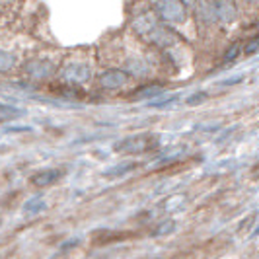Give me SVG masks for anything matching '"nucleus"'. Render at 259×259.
<instances>
[{
	"label": "nucleus",
	"mask_w": 259,
	"mask_h": 259,
	"mask_svg": "<svg viewBox=\"0 0 259 259\" xmlns=\"http://www.w3.org/2000/svg\"><path fill=\"white\" fill-rule=\"evenodd\" d=\"M135 29L143 35L146 41L156 43V45H168L169 41L174 39V33L168 31V27H162L152 14H143L137 18L135 22Z\"/></svg>",
	"instance_id": "f257e3e1"
},
{
	"label": "nucleus",
	"mask_w": 259,
	"mask_h": 259,
	"mask_svg": "<svg viewBox=\"0 0 259 259\" xmlns=\"http://www.w3.org/2000/svg\"><path fill=\"white\" fill-rule=\"evenodd\" d=\"M154 148H158V137L150 135V133L127 137L121 143L115 144V152H125V154H144V152H150Z\"/></svg>",
	"instance_id": "f03ea898"
},
{
	"label": "nucleus",
	"mask_w": 259,
	"mask_h": 259,
	"mask_svg": "<svg viewBox=\"0 0 259 259\" xmlns=\"http://www.w3.org/2000/svg\"><path fill=\"white\" fill-rule=\"evenodd\" d=\"M156 12L168 24H182L185 20V8L180 0H158Z\"/></svg>",
	"instance_id": "7ed1b4c3"
},
{
	"label": "nucleus",
	"mask_w": 259,
	"mask_h": 259,
	"mask_svg": "<svg viewBox=\"0 0 259 259\" xmlns=\"http://www.w3.org/2000/svg\"><path fill=\"white\" fill-rule=\"evenodd\" d=\"M63 80L68 84H84L90 80V68L82 63H72L63 70Z\"/></svg>",
	"instance_id": "20e7f679"
},
{
	"label": "nucleus",
	"mask_w": 259,
	"mask_h": 259,
	"mask_svg": "<svg viewBox=\"0 0 259 259\" xmlns=\"http://www.w3.org/2000/svg\"><path fill=\"white\" fill-rule=\"evenodd\" d=\"M129 80V74L123 70H107L100 76V86L105 90H117Z\"/></svg>",
	"instance_id": "39448f33"
},
{
	"label": "nucleus",
	"mask_w": 259,
	"mask_h": 259,
	"mask_svg": "<svg viewBox=\"0 0 259 259\" xmlns=\"http://www.w3.org/2000/svg\"><path fill=\"white\" fill-rule=\"evenodd\" d=\"M61 176H63L61 169H43V171H39L31 178V182L37 187H47V185H53L55 182H59Z\"/></svg>",
	"instance_id": "423d86ee"
},
{
	"label": "nucleus",
	"mask_w": 259,
	"mask_h": 259,
	"mask_svg": "<svg viewBox=\"0 0 259 259\" xmlns=\"http://www.w3.org/2000/svg\"><path fill=\"white\" fill-rule=\"evenodd\" d=\"M26 72L33 78H47L53 72V66L47 61H29L26 63Z\"/></svg>",
	"instance_id": "0eeeda50"
},
{
	"label": "nucleus",
	"mask_w": 259,
	"mask_h": 259,
	"mask_svg": "<svg viewBox=\"0 0 259 259\" xmlns=\"http://www.w3.org/2000/svg\"><path fill=\"white\" fill-rule=\"evenodd\" d=\"M131 234L129 232H115V230H102V232H96L94 236V242L98 246H104V244H113L119 240H127Z\"/></svg>",
	"instance_id": "6e6552de"
},
{
	"label": "nucleus",
	"mask_w": 259,
	"mask_h": 259,
	"mask_svg": "<svg viewBox=\"0 0 259 259\" xmlns=\"http://www.w3.org/2000/svg\"><path fill=\"white\" fill-rule=\"evenodd\" d=\"M135 168H137L135 162H125V164H117V166H113V168L105 169L104 176L105 178H121V176H125V174L133 171Z\"/></svg>",
	"instance_id": "1a4fd4ad"
},
{
	"label": "nucleus",
	"mask_w": 259,
	"mask_h": 259,
	"mask_svg": "<svg viewBox=\"0 0 259 259\" xmlns=\"http://www.w3.org/2000/svg\"><path fill=\"white\" fill-rule=\"evenodd\" d=\"M217 14H219V18H221L222 22H232L234 18H236L234 6L230 2H226V0H221V2L217 4Z\"/></svg>",
	"instance_id": "9d476101"
},
{
	"label": "nucleus",
	"mask_w": 259,
	"mask_h": 259,
	"mask_svg": "<svg viewBox=\"0 0 259 259\" xmlns=\"http://www.w3.org/2000/svg\"><path fill=\"white\" fill-rule=\"evenodd\" d=\"M24 113L20 107H12V105H6V104H0V123L4 121H10V119H16Z\"/></svg>",
	"instance_id": "9b49d317"
},
{
	"label": "nucleus",
	"mask_w": 259,
	"mask_h": 259,
	"mask_svg": "<svg viewBox=\"0 0 259 259\" xmlns=\"http://www.w3.org/2000/svg\"><path fill=\"white\" fill-rule=\"evenodd\" d=\"M43 208H45V201H43L41 197H31L26 205H24V210H26V212H31V214L41 212Z\"/></svg>",
	"instance_id": "f8f14e48"
},
{
	"label": "nucleus",
	"mask_w": 259,
	"mask_h": 259,
	"mask_svg": "<svg viewBox=\"0 0 259 259\" xmlns=\"http://www.w3.org/2000/svg\"><path fill=\"white\" fill-rule=\"evenodd\" d=\"M174 230H176V222L164 221V222H160L154 230H152V236H164V234H171Z\"/></svg>",
	"instance_id": "ddd939ff"
},
{
	"label": "nucleus",
	"mask_w": 259,
	"mask_h": 259,
	"mask_svg": "<svg viewBox=\"0 0 259 259\" xmlns=\"http://www.w3.org/2000/svg\"><path fill=\"white\" fill-rule=\"evenodd\" d=\"M16 63V59H14L10 53L6 51H0V72H6V70H10Z\"/></svg>",
	"instance_id": "4468645a"
},
{
	"label": "nucleus",
	"mask_w": 259,
	"mask_h": 259,
	"mask_svg": "<svg viewBox=\"0 0 259 259\" xmlns=\"http://www.w3.org/2000/svg\"><path fill=\"white\" fill-rule=\"evenodd\" d=\"M162 92V88L160 86H146V88H143V90H139L135 96L137 98H150V96H158Z\"/></svg>",
	"instance_id": "2eb2a0df"
},
{
	"label": "nucleus",
	"mask_w": 259,
	"mask_h": 259,
	"mask_svg": "<svg viewBox=\"0 0 259 259\" xmlns=\"http://www.w3.org/2000/svg\"><path fill=\"white\" fill-rule=\"evenodd\" d=\"M207 100V94L205 92H199V94H193L189 100H187V104L189 105H197V104H203Z\"/></svg>",
	"instance_id": "dca6fc26"
},
{
	"label": "nucleus",
	"mask_w": 259,
	"mask_h": 259,
	"mask_svg": "<svg viewBox=\"0 0 259 259\" xmlns=\"http://www.w3.org/2000/svg\"><path fill=\"white\" fill-rule=\"evenodd\" d=\"M238 51H240V45H232V47L226 51V55H224V63H228V61H234V59L238 57Z\"/></svg>",
	"instance_id": "f3484780"
},
{
	"label": "nucleus",
	"mask_w": 259,
	"mask_h": 259,
	"mask_svg": "<svg viewBox=\"0 0 259 259\" xmlns=\"http://www.w3.org/2000/svg\"><path fill=\"white\" fill-rule=\"evenodd\" d=\"M255 51H257V39H251L246 45V55H253Z\"/></svg>",
	"instance_id": "a211bd4d"
},
{
	"label": "nucleus",
	"mask_w": 259,
	"mask_h": 259,
	"mask_svg": "<svg viewBox=\"0 0 259 259\" xmlns=\"http://www.w3.org/2000/svg\"><path fill=\"white\" fill-rule=\"evenodd\" d=\"M180 2H182L183 6H193L197 0H180Z\"/></svg>",
	"instance_id": "6ab92c4d"
},
{
	"label": "nucleus",
	"mask_w": 259,
	"mask_h": 259,
	"mask_svg": "<svg viewBox=\"0 0 259 259\" xmlns=\"http://www.w3.org/2000/svg\"><path fill=\"white\" fill-rule=\"evenodd\" d=\"M8 131H29V127H8Z\"/></svg>",
	"instance_id": "aec40b11"
}]
</instances>
